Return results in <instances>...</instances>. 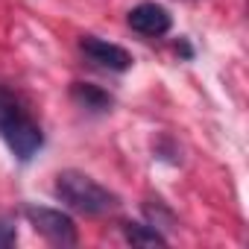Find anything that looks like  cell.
<instances>
[{"mask_svg":"<svg viewBox=\"0 0 249 249\" xmlns=\"http://www.w3.org/2000/svg\"><path fill=\"white\" fill-rule=\"evenodd\" d=\"M0 138L6 141L18 161H30L44 144L41 126L30 117L24 103L3 85H0Z\"/></svg>","mask_w":249,"mask_h":249,"instance_id":"cell-1","label":"cell"},{"mask_svg":"<svg viewBox=\"0 0 249 249\" xmlns=\"http://www.w3.org/2000/svg\"><path fill=\"white\" fill-rule=\"evenodd\" d=\"M53 191L68 208H73L79 214H91V217L106 214V211H111L117 205V196L108 188H103L100 182H94L91 176H85L79 170H62L56 176Z\"/></svg>","mask_w":249,"mask_h":249,"instance_id":"cell-2","label":"cell"},{"mask_svg":"<svg viewBox=\"0 0 249 249\" xmlns=\"http://www.w3.org/2000/svg\"><path fill=\"white\" fill-rule=\"evenodd\" d=\"M24 214L33 223V229L38 234H44L50 243H59V246H73L76 243V226L68 214H62L56 208H44V205H27Z\"/></svg>","mask_w":249,"mask_h":249,"instance_id":"cell-3","label":"cell"},{"mask_svg":"<svg viewBox=\"0 0 249 249\" xmlns=\"http://www.w3.org/2000/svg\"><path fill=\"white\" fill-rule=\"evenodd\" d=\"M79 50H82V53L88 56V62H94L97 68H106V71H114V73L132 68V56H129L126 50L117 47V44H111V41H103V38H97V36H82Z\"/></svg>","mask_w":249,"mask_h":249,"instance_id":"cell-4","label":"cell"},{"mask_svg":"<svg viewBox=\"0 0 249 249\" xmlns=\"http://www.w3.org/2000/svg\"><path fill=\"white\" fill-rule=\"evenodd\" d=\"M170 24H173L170 12L164 6H159V3H141V6H135L129 12V27L135 33H141V36H150V38L164 36L170 30Z\"/></svg>","mask_w":249,"mask_h":249,"instance_id":"cell-5","label":"cell"},{"mask_svg":"<svg viewBox=\"0 0 249 249\" xmlns=\"http://www.w3.org/2000/svg\"><path fill=\"white\" fill-rule=\"evenodd\" d=\"M71 94H73V100H76L82 108H88V111H108V108H111V97H108L106 91L94 88V85H82V82H76Z\"/></svg>","mask_w":249,"mask_h":249,"instance_id":"cell-6","label":"cell"},{"mask_svg":"<svg viewBox=\"0 0 249 249\" xmlns=\"http://www.w3.org/2000/svg\"><path fill=\"white\" fill-rule=\"evenodd\" d=\"M123 234L132 246H164L167 240L153 229V226H144V223H126L123 226Z\"/></svg>","mask_w":249,"mask_h":249,"instance_id":"cell-7","label":"cell"},{"mask_svg":"<svg viewBox=\"0 0 249 249\" xmlns=\"http://www.w3.org/2000/svg\"><path fill=\"white\" fill-rule=\"evenodd\" d=\"M15 240H18V229H15V223L6 220V217H0V249L12 246Z\"/></svg>","mask_w":249,"mask_h":249,"instance_id":"cell-8","label":"cell"}]
</instances>
